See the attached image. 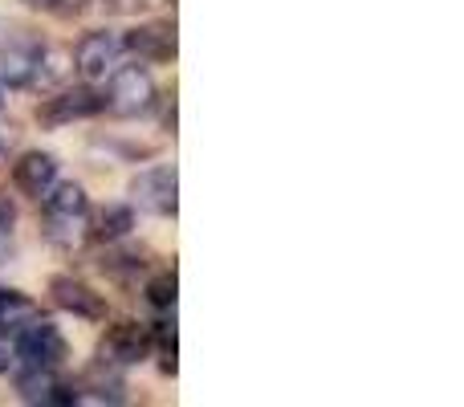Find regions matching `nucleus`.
<instances>
[{
    "instance_id": "aec40b11",
    "label": "nucleus",
    "mask_w": 464,
    "mask_h": 407,
    "mask_svg": "<svg viewBox=\"0 0 464 407\" xmlns=\"http://www.w3.org/2000/svg\"><path fill=\"white\" fill-rule=\"evenodd\" d=\"M24 8H33V13H53L57 8V0H21Z\"/></svg>"
},
{
    "instance_id": "1a4fd4ad",
    "label": "nucleus",
    "mask_w": 464,
    "mask_h": 407,
    "mask_svg": "<svg viewBox=\"0 0 464 407\" xmlns=\"http://www.w3.org/2000/svg\"><path fill=\"white\" fill-rule=\"evenodd\" d=\"M16 395L33 407H70L78 403L73 383L57 375V367H21L16 375Z\"/></svg>"
},
{
    "instance_id": "20e7f679",
    "label": "nucleus",
    "mask_w": 464,
    "mask_h": 407,
    "mask_svg": "<svg viewBox=\"0 0 464 407\" xmlns=\"http://www.w3.org/2000/svg\"><path fill=\"white\" fill-rule=\"evenodd\" d=\"M122 37L111 29H94L86 33V37L78 41V49H73V70L82 73V82L86 86H98V82H106L114 70H119L122 62Z\"/></svg>"
},
{
    "instance_id": "4be33fe9",
    "label": "nucleus",
    "mask_w": 464,
    "mask_h": 407,
    "mask_svg": "<svg viewBox=\"0 0 464 407\" xmlns=\"http://www.w3.org/2000/svg\"><path fill=\"white\" fill-rule=\"evenodd\" d=\"M0 371H8V351H0Z\"/></svg>"
},
{
    "instance_id": "ddd939ff",
    "label": "nucleus",
    "mask_w": 464,
    "mask_h": 407,
    "mask_svg": "<svg viewBox=\"0 0 464 407\" xmlns=\"http://www.w3.org/2000/svg\"><path fill=\"white\" fill-rule=\"evenodd\" d=\"M130 228H135V208H130V204H106L102 212L90 220V237L106 240V245H114V240H127Z\"/></svg>"
},
{
    "instance_id": "5701e85b",
    "label": "nucleus",
    "mask_w": 464,
    "mask_h": 407,
    "mask_svg": "<svg viewBox=\"0 0 464 407\" xmlns=\"http://www.w3.org/2000/svg\"><path fill=\"white\" fill-rule=\"evenodd\" d=\"M0 334H5V330H0Z\"/></svg>"
},
{
    "instance_id": "412c9836",
    "label": "nucleus",
    "mask_w": 464,
    "mask_h": 407,
    "mask_svg": "<svg viewBox=\"0 0 464 407\" xmlns=\"http://www.w3.org/2000/svg\"><path fill=\"white\" fill-rule=\"evenodd\" d=\"M8 147H13V127H0V160L8 155Z\"/></svg>"
},
{
    "instance_id": "dca6fc26",
    "label": "nucleus",
    "mask_w": 464,
    "mask_h": 407,
    "mask_svg": "<svg viewBox=\"0 0 464 407\" xmlns=\"http://www.w3.org/2000/svg\"><path fill=\"white\" fill-rule=\"evenodd\" d=\"M151 354H160V371L163 375H176V322H155L151 326Z\"/></svg>"
},
{
    "instance_id": "9d476101",
    "label": "nucleus",
    "mask_w": 464,
    "mask_h": 407,
    "mask_svg": "<svg viewBox=\"0 0 464 407\" xmlns=\"http://www.w3.org/2000/svg\"><path fill=\"white\" fill-rule=\"evenodd\" d=\"M122 49L135 53L143 65H163L176 62V29L171 24H135L130 33H122Z\"/></svg>"
},
{
    "instance_id": "7ed1b4c3",
    "label": "nucleus",
    "mask_w": 464,
    "mask_h": 407,
    "mask_svg": "<svg viewBox=\"0 0 464 407\" xmlns=\"http://www.w3.org/2000/svg\"><path fill=\"white\" fill-rule=\"evenodd\" d=\"M13 354L21 367H62L70 359V343L49 318L33 314L29 322L13 330Z\"/></svg>"
},
{
    "instance_id": "6e6552de",
    "label": "nucleus",
    "mask_w": 464,
    "mask_h": 407,
    "mask_svg": "<svg viewBox=\"0 0 464 407\" xmlns=\"http://www.w3.org/2000/svg\"><path fill=\"white\" fill-rule=\"evenodd\" d=\"M49 302L57 310L73 314V318H86V322H106V314H111L106 297L94 286H86L82 277H73V273H53L49 277Z\"/></svg>"
},
{
    "instance_id": "4468645a",
    "label": "nucleus",
    "mask_w": 464,
    "mask_h": 407,
    "mask_svg": "<svg viewBox=\"0 0 464 407\" xmlns=\"http://www.w3.org/2000/svg\"><path fill=\"white\" fill-rule=\"evenodd\" d=\"M37 49H41V45H33V41L8 45L5 53H0V78H5L8 86H29L33 65H37Z\"/></svg>"
},
{
    "instance_id": "f3484780",
    "label": "nucleus",
    "mask_w": 464,
    "mask_h": 407,
    "mask_svg": "<svg viewBox=\"0 0 464 407\" xmlns=\"http://www.w3.org/2000/svg\"><path fill=\"white\" fill-rule=\"evenodd\" d=\"M176 289H179L176 273H171V269H163V273H155V277L147 281V289H143V294H147V302H151L155 310H160V314H168V310H176V297H179Z\"/></svg>"
},
{
    "instance_id": "2eb2a0df",
    "label": "nucleus",
    "mask_w": 464,
    "mask_h": 407,
    "mask_svg": "<svg viewBox=\"0 0 464 407\" xmlns=\"http://www.w3.org/2000/svg\"><path fill=\"white\" fill-rule=\"evenodd\" d=\"M33 314H41V310L29 294H21V289H13V286H0V330H5V334H13Z\"/></svg>"
},
{
    "instance_id": "6ab92c4d",
    "label": "nucleus",
    "mask_w": 464,
    "mask_h": 407,
    "mask_svg": "<svg viewBox=\"0 0 464 407\" xmlns=\"http://www.w3.org/2000/svg\"><path fill=\"white\" fill-rule=\"evenodd\" d=\"M13 224H16V208L8 196H0V237H8L13 232Z\"/></svg>"
},
{
    "instance_id": "f03ea898",
    "label": "nucleus",
    "mask_w": 464,
    "mask_h": 407,
    "mask_svg": "<svg viewBox=\"0 0 464 407\" xmlns=\"http://www.w3.org/2000/svg\"><path fill=\"white\" fill-rule=\"evenodd\" d=\"M111 86H106L102 102H106V114H114V119H139V114H147L155 106V98H160V90H155V78L151 70H147L143 62H130L111 73Z\"/></svg>"
},
{
    "instance_id": "f8f14e48",
    "label": "nucleus",
    "mask_w": 464,
    "mask_h": 407,
    "mask_svg": "<svg viewBox=\"0 0 464 407\" xmlns=\"http://www.w3.org/2000/svg\"><path fill=\"white\" fill-rule=\"evenodd\" d=\"M57 168H62V163H57V155H49V151H24V155H16V163H13L16 192L41 200V196H45L49 188L57 184Z\"/></svg>"
},
{
    "instance_id": "a211bd4d",
    "label": "nucleus",
    "mask_w": 464,
    "mask_h": 407,
    "mask_svg": "<svg viewBox=\"0 0 464 407\" xmlns=\"http://www.w3.org/2000/svg\"><path fill=\"white\" fill-rule=\"evenodd\" d=\"M90 5H94V0H57L53 16H62V21H73V16H82Z\"/></svg>"
},
{
    "instance_id": "423d86ee",
    "label": "nucleus",
    "mask_w": 464,
    "mask_h": 407,
    "mask_svg": "<svg viewBox=\"0 0 464 407\" xmlns=\"http://www.w3.org/2000/svg\"><path fill=\"white\" fill-rule=\"evenodd\" d=\"M98 359L114 363V367H139V363L151 359V326L143 322H114L106 326V334L98 338Z\"/></svg>"
},
{
    "instance_id": "9b49d317",
    "label": "nucleus",
    "mask_w": 464,
    "mask_h": 407,
    "mask_svg": "<svg viewBox=\"0 0 464 407\" xmlns=\"http://www.w3.org/2000/svg\"><path fill=\"white\" fill-rule=\"evenodd\" d=\"M73 392H78V403L82 400H90V403H127V379H122V367L98 359L82 371V379L73 383Z\"/></svg>"
},
{
    "instance_id": "b1692460",
    "label": "nucleus",
    "mask_w": 464,
    "mask_h": 407,
    "mask_svg": "<svg viewBox=\"0 0 464 407\" xmlns=\"http://www.w3.org/2000/svg\"><path fill=\"white\" fill-rule=\"evenodd\" d=\"M0 102H5V98H0Z\"/></svg>"
},
{
    "instance_id": "f257e3e1",
    "label": "nucleus",
    "mask_w": 464,
    "mask_h": 407,
    "mask_svg": "<svg viewBox=\"0 0 464 407\" xmlns=\"http://www.w3.org/2000/svg\"><path fill=\"white\" fill-rule=\"evenodd\" d=\"M41 208H45V237L53 240L57 248H78L82 240L90 237V196L82 184L57 179V184L41 196Z\"/></svg>"
},
{
    "instance_id": "0eeeda50",
    "label": "nucleus",
    "mask_w": 464,
    "mask_h": 407,
    "mask_svg": "<svg viewBox=\"0 0 464 407\" xmlns=\"http://www.w3.org/2000/svg\"><path fill=\"white\" fill-rule=\"evenodd\" d=\"M102 111H106V102L94 86H73V90H57L53 98H45L37 106V122L41 127H70V122L94 119Z\"/></svg>"
},
{
    "instance_id": "39448f33",
    "label": "nucleus",
    "mask_w": 464,
    "mask_h": 407,
    "mask_svg": "<svg viewBox=\"0 0 464 407\" xmlns=\"http://www.w3.org/2000/svg\"><path fill=\"white\" fill-rule=\"evenodd\" d=\"M130 200H135V208H143V212H151V216H176L179 212V176H176V168L155 163V168L139 171V176L130 179Z\"/></svg>"
}]
</instances>
